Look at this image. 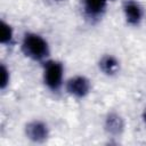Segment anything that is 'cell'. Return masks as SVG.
I'll use <instances>...</instances> for the list:
<instances>
[{
    "label": "cell",
    "instance_id": "cell-1",
    "mask_svg": "<svg viewBox=\"0 0 146 146\" xmlns=\"http://www.w3.org/2000/svg\"><path fill=\"white\" fill-rule=\"evenodd\" d=\"M19 50L25 58L39 64L51 58L49 41L46 36L34 31H26L23 33L19 42Z\"/></svg>",
    "mask_w": 146,
    "mask_h": 146
},
{
    "label": "cell",
    "instance_id": "cell-2",
    "mask_svg": "<svg viewBox=\"0 0 146 146\" xmlns=\"http://www.w3.org/2000/svg\"><path fill=\"white\" fill-rule=\"evenodd\" d=\"M41 78L43 86L51 94H59L65 86V65L62 60L49 58L41 64Z\"/></svg>",
    "mask_w": 146,
    "mask_h": 146
},
{
    "label": "cell",
    "instance_id": "cell-3",
    "mask_svg": "<svg viewBox=\"0 0 146 146\" xmlns=\"http://www.w3.org/2000/svg\"><path fill=\"white\" fill-rule=\"evenodd\" d=\"M64 90L70 97L82 100L91 94L92 81L83 74H75L66 79Z\"/></svg>",
    "mask_w": 146,
    "mask_h": 146
},
{
    "label": "cell",
    "instance_id": "cell-4",
    "mask_svg": "<svg viewBox=\"0 0 146 146\" xmlns=\"http://www.w3.org/2000/svg\"><path fill=\"white\" fill-rule=\"evenodd\" d=\"M110 0H80V8L83 18L89 24L99 23L106 15Z\"/></svg>",
    "mask_w": 146,
    "mask_h": 146
},
{
    "label": "cell",
    "instance_id": "cell-5",
    "mask_svg": "<svg viewBox=\"0 0 146 146\" xmlns=\"http://www.w3.org/2000/svg\"><path fill=\"white\" fill-rule=\"evenodd\" d=\"M24 136L34 144H43L50 137V128L48 123L41 119H33L25 123Z\"/></svg>",
    "mask_w": 146,
    "mask_h": 146
},
{
    "label": "cell",
    "instance_id": "cell-6",
    "mask_svg": "<svg viewBox=\"0 0 146 146\" xmlns=\"http://www.w3.org/2000/svg\"><path fill=\"white\" fill-rule=\"evenodd\" d=\"M121 10L128 26L138 27L145 19V8L138 0H123Z\"/></svg>",
    "mask_w": 146,
    "mask_h": 146
},
{
    "label": "cell",
    "instance_id": "cell-7",
    "mask_svg": "<svg viewBox=\"0 0 146 146\" xmlns=\"http://www.w3.org/2000/svg\"><path fill=\"white\" fill-rule=\"evenodd\" d=\"M103 130L108 137H121L125 130V121L123 116L116 111H110L104 117Z\"/></svg>",
    "mask_w": 146,
    "mask_h": 146
},
{
    "label": "cell",
    "instance_id": "cell-8",
    "mask_svg": "<svg viewBox=\"0 0 146 146\" xmlns=\"http://www.w3.org/2000/svg\"><path fill=\"white\" fill-rule=\"evenodd\" d=\"M97 67H98V71L103 75L107 78H114L119 75L121 71V63H120V59L115 55L104 54L99 57L97 62Z\"/></svg>",
    "mask_w": 146,
    "mask_h": 146
},
{
    "label": "cell",
    "instance_id": "cell-9",
    "mask_svg": "<svg viewBox=\"0 0 146 146\" xmlns=\"http://www.w3.org/2000/svg\"><path fill=\"white\" fill-rule=\"evenodd\" d=\"M0 43L5 48H11L16 44L15 29L5 19H1L0 22Z\"/></svg>",
    "mask_w": 146,
    "mask_h": 146
},
{
    "label": "cell",
    "instance_id": "cell-10",
    "mask_svg": "<svg viewBox=\"0 0 146 146\" xmlns=\"http://www.w3.org/2000/svg\"><path fill=\"white\" fill-rule=\"evenodd\" d=\"M10 81H11L10 70L6 65V63H1L0 65V89L2 91L7 90V88L10 86Z\"/></svg>",
    "mask_w": 146,
    "mask_h": 146
},
{
    "label": "cell",
    "instance_id": "cell-11",
    "mask_svg": "<svg viewBox=\"0 0 146 146\" xmlns=\"http://www.w3.org/2000/svg\"><path fill=\"white\" fill-rule=\"evenodd\" d=\"M48 1L52 5H62V3H65L67 0H48Z\"/></svg>",
    "mask_w": 146,
    "mask_h": 146
},
{
    "label": "cell",
    "instance_id": "cell-12",
    "mask_svg": "<svg viewBox=\"0 0 146 146\" xmlns=\"http://www.w3.org/2000/svg\"><path fill=\"white\" fill-rule=\"evenodd\" d=\"M141 121H143V123L146 125V107L144 108V111H143V113H141Z\"/></svg>",
    "mask_w": 146,
    "mask_h": 146
}]
</instances>
